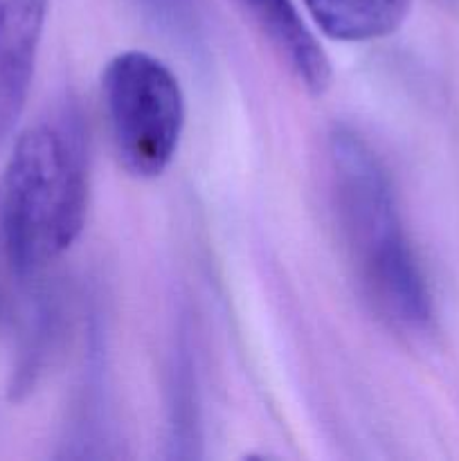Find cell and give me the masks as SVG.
<instances>
[{"label": "cell", "mask_w": 459, "mask_h": 461, "mask_svg": "<svg viewBox=\"0 0 459 461\" xmlns=\"http://www.w3.org/2000/svg\"><path fill=\"white\" fill-rule=\"evenodd\" d=\"M327 153L338 230L364 297L390 324L421 331L435 318L432 295L385 165L367 140L346 126L331 131Z\"/></svg>", "instance_id": "1"}, {"label": "cell", "mask_w": 459, "mask_h": 461, "mask_svg": "<svg viewBox=\"0 0 459 461\" xmlns=\"http://www.w3.org/2000/svg\"><path fill=\"white\" fill-rule=\"evenodd\" d=\"M88 167L70 117L43 120L14 142L0 178V243L18 277L61 259L86 225Z\"/></svg>", "instance_id": "2"}, {"label": "cell", "mask_w": 459, "mask_h": 461, "mask_svg": "<svg viewBox=\"0 0 459 461\" xmlns=\"http://www.w3.org/2000/svg\"><path fill=\"white\" fill-rule=\"evenodd\" d=\"M102 99L117 160L133 178L169 169L184 129V95L162 59L120 52L102 72Z\"/></svg>", "instance_id": "3"}, {"label": "cell", "mask_w": 459, "mask_h": 461, "mask_svg": "<svg viewBox=\"0 0 459 461\" xmlns=\"http://www.w3.org/2000/svg\"><path fill=\"white\" fill-rule=\"evenodd\" d=\"M50 0H0V129L21 115L34 77Z\"/></svg>", "instance_id": "4"}, {"label": "cell", "mask_w": 459, "mask_h": 461, "mask_svg": "<svg viewBox=\"0 0 459 461\" xmlns=\"http://www.w3.org/2000/svg\"><path fill=\"white\" fill-rule=\"evenodd\" d=\"M310 95L331 86V61L292 0H234Z\"/></svg>", "instance_id": "5"}, {"label": "cell", "mask_w": 459, "mask_h": 461, "mask_svg": "<svg viewBox=\"0 0 459 461\" xmlns=\"http://www.w3.org/2000/svg\"><path fill=\"white\" fill-rule=\"evenodd\" d=\"M331 41L369 43L394 34L412 12L414 0H302Z\"/></svg>", "instance_id": "6"}, {"label": "cell", "mask_w": 459, "mask_h": 461, "mask_svg": "<svg viewBox=\"0 0 459 461\" xmlns=\"http://www.w3.org/2000/svg\"><path fill=\"white\" fill-rule=\"evenodd\" d=\"M144 14L153 18L160 27L171 34H192L196 30V7L194 0H138Z\"/></svg>", "instance_id": "7"}]
</instances>
